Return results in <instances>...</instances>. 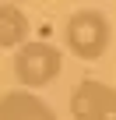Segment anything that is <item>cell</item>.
<instances>
[{"instance_id": "6da1fadb", "label": "cell", "mask_w": 116, "mask_h": 120, "mask_svg": "<svg viewBox=\"0 0 116 120\" xmlns=\"http://www.w3.org/2000/svg\"><path fill=\"white\" fill-rule=\"evenodd\" d=\"M60 71H63V53L53 42H42V39L28 42L25 39L21 46H14V78H18V85L46 88V85L56 81Z\"/></svg>"}, {"instance_id": "7a4b0ae2", "label": "cell", "mask_w": 116, "mask_h": 120, "mask_svg": "<svg viewBox=\"0 0 116 120\" xmlns=\"http://www.w3.org/2000/svg\"><path fill=\"white\" fill-rule=\"evenodd\" d=\"M109 39H112V25L102 11H74L67 18L63 42L77 60H88V64L98 60L109 49Z\"/></svg>"}, {"instance_id": "3957f363", "label": "cell", "mask_w": 116, "mask_h": 120, "mask_svg": "<svg viewBox=\"0 0 116 120\" xmlns=\"http://www.w3.org/2000/svg\"><path fill=\"white\" fill-rule=\"evenodd\" d=\"M70 116L74 120H116V85L98 78H84L70 88Z\"/></svg>"}, {"instance_id": "277c9868", "label": "cell", "mask_w": 116, "mask_h": 120, "mask_svg": "<svg viewBox=\"0 0 116 120\" xmlns=\"http://www.w3.org/2000/svg\"><path fill=\"white\" fill-rule=\"evenodd\" d=\"M0 120H56L53 106L35 95V88H7L0 95Z\"/></svg>"}, {"instance_id": "5b68a950", "label": "cell", "mask_w": 116, "mask_h": 120, "mask_svg": "<svg viewBox=\"0 0 116 120\" xmlns=\"http://www.w3.org/2000/svg\"><path fill=\"white\" fill-rule=\"evenodd\" d=\"M28 39V18L14 4H0V49H14Z\"/></svg>"}]
</instances>
